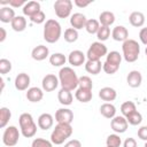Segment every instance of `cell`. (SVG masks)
<instances>
[{"instance_id":"obj_1","label":"cell","mask_w":147,"mask_h":147,"mask_svg":"<svg viewBox=\"0 0 147 147\" xmlns=\"http://www.w3.org/2000/svg\"><path fill=\"white\" fill-rule=\"evenodd\" d=\"M78 77L75 70L70 67H63L59 71V80L62 88L68 91H74L78 87Z\"/></svg>"},{"instance_id":"obj_2","label":"cell","mask_w":147,"mask_h":147,"mask_svg":"<svg viewBox=\"0 0 147 147\" xmlns=\"http://www.w3.org/2000/svg\"><path fill=\"white\" fill-rule=\"evenodd\" d=\"M62 33V29L60 23L56 20H47L44 26V39L49 42V44H54L56 42Z\"/></svg>"},{"instance_id":"obj_3","label":"cell","mask_w":147,"mask_h":147,"mask_svg":"<svg viewBox=\"0 0 147 147\" xmlns=\"http://www.w3.org/2000/svg\"><path fill=\"white\" fill-rule=\"evenodd\" d=\"M71 134H72V126H71V124L57 123L55 129L52 131L51 141L53 144H55V145H61L68 138H70Z\"/></svg>"},{"instance_id":"obj_4","label":"cell","mask_w":147,"mask_h":147,"mask_svg":"<svg viewBox=\"0 0 147 147\" xmlns=\"http://www.w3.org/2000/svg\"><path fill=\"white\" fill-rule=\"evenodd\" d=\"M18 123H20V129H21V133L23 134V137L32 138L36 134L37 124L34 123L31 114H29V113L21 114V116L18 118Z\"/></svg>"},{"instance_id":"obj_5","label":"cell","mask_w":147,"mask_h":147,"mask_svg":"<svg viewBox=\"0 0 147 147\" xmlns=\"http://www.w3.org/2000/svg\"><path fill=\"white\" fill-rule=\"evenodd\" d=\"M122 51H123V57L126 62H136L139 57L140 54V46L138 41L134 39H127L123 42L122 45Z\"/></svg>"},{"instance_id":"obj_6","label":"cell","mask_w":147,"mask_h":147,"mask_svg":"<svg viewBox=\"0 0 147 147\" xmlns=\"http://www.w3.org/2000/svg\"><path fill=\"white\" fill-rule=\"evenodd\" d=\"M107 53H108L107 46L105 44H102L101 41H95V42H92L91 46L88 47L86 56H87V60L100 61V59L102 56L107 55Z\"/></svg>"},{"instance_id":"obj_7","label":"cell","mask_w":147,"mask_h":147,"mask_svg":"<svg viewBox=\"0 0 147 147\" xmlns=\"http://www.w3.org/2000/svg\"><path fill=\"white\" fill-rule=\"evenodd\" d=\"M20 139V131L16 126L10 125L8 127L5 129L3 134H2V142L8 146V147H13L18 142Z\"/></svg>"},{"instance_id":"obj_8","label":"cell","mask_w":147,"mask_h":147,"mask_svg":"<svg viewBox=\"0 0 147 147\" xmlns=\"http://www.w3.org/2000/svg\"><path fill=\"white\" fill-rule=\"evenodd\" d=\"M72 2L70 0H56L54 2V10L59 18H67L70 16Z\"/></svg>"},{"instance_id":"obj_9","label":"cell","mask_w":147,"mask_h":147,"mask_svg":"<svg viewBox=\"0 0 147 147\" xmlns=\"http://www.w3.org/2000/svg\"><path fill=\"white\" fill-rule=\"evenodd\" d=\"M55 121L57 123L71 124L74 121V113L69 108H60L55 113Z\"/></svg>"},{"instance_id":"obj_10","label":"cell","mask_w":147,"mask_h":147,"mask_svg":"<svg viewBox=\"0 0 147 147\" xmlns=\"http://www.w3.org/2000/svg\"><path fill=\"white\" fill-rule=\"evenodd\" d=\"M127 124L129 123L124 116H115L110 122V126L116 133H124L127 130Z\"/></svg>"},{"instance_id":"obj_11","label":"cell","mask_w":147,"mask_h":147,"mask_svg":"<svg viewBox=\"0 0 147 147\" xmlns=\"http://www.w3.org/2000/svg\"><path fill=\"white\" fill-rule=\"evenodd\" d=\"M60 84V80L59 78L53 75V74H48L46 75L44 78H42V82H41V85H42V90L46 91V92H52L54 91L57 85Z\"/></svg>"},{"instance_id":"obj_12","label":"cell","mask_w":147,"mask_h":147,"mask_svg":"<svg viewBox=\"0 0 147 147\" xmlns=\"http://www.w3.org/2000/svg\"><path fill=\"white\" fill-rule=\"evenodd\" d=\"M30 85V76L25 72H21L16 76L15 78V87L16 90L18 91H25V90H29Z\"/></svg>"},{"instance_id":"obj_13","label":"cell","mask_w":147,"mask_h":147,"mask_svg":"<svg viewBox=\"0 0 147 147\" xmlns=\"http://www.w3.org/2000/svg\"><path fill=\"white\" fill-rule=\"evenodd\" d=\"M111 37L114 40L116 41H125L129 39V31L125 26L123 25H117L114 28V30L111 31Z\"/></svg>"},{"instance_id":"obj_14","label":"cell","mask_w":147,"mask_h":147,"mask_svg":"<svg viewBox=\"0 0 147 147\" xmlns=\"http://www.w3.org/2000/svg\"><path fill=\"white\" fill-rule=\"evenodd\" d=\"M48 55H49V51H48V47L45 45H38L31 52V56L36 61H42Z\"/></svg>"},{"instance_id":"obj_15","label":"cell","mask_w":147,"mask_h":147,"mask_svg":"<svg viewBox=\"0 0 147 147\" xmlns=\"http://www.w3.org/2000/svg\"><path fill=\"white\" fill-rule=\"evenodd\" d=\"M68 61H69V63L71 65L79 67V65H82V64L85 63V54L82 51H78V49L72 51L69 54V56H68Z\"/></svg>"},{"instance_id":"obj_16","label":"cell","mask_w":147,"mask_h":147,"mask_svg":"<svg viewBox=\"0 0 147 147\" xmlns=\"http://www.w3.org/2000/svg\"><path fill=\"white\" fill-rule=\"evenodd\" d=\"M126 83L130 87H133V88H137L141 85L142 83V76L141 74L138 71V70H132L129 72L127 77H126Z\"/></svg>"},{"instance_id":"obj_17","label":"cell","mask_w":147,"mask_h":147,"mask_svg":"<svg viewBox=\"0 0 147 147\" xmlns=\"http://www.w3.org/2000/svg\"><path fill=\"white\" fill-rule=\"evenodd\" d=\"M86 22H87L86 16L84 14H82V13H75L70 17V24L76 30H79V29L85 28Z\"/></svg>"},{"instance_id":"obj_18","label":"cell","mask_w":147,"mask_h":147,"mask_svg":"<svg viewBox=\"0 0 147 147\" xmlns=\"http://www.w3.org/2000/svg\"><path fill=\"white\" fill-rule=\"evenodd\" d=\"M15 17V11L10 6H2L0 8V21L2 23H11Z\"/></svg>"},{"instance_id":"obj_19","label":"cell","mask_w":147,"mask_h":147,"mask_svg":"<svg viewBox=\"0 0 147 147\" xmlns=\"http://www.w3.org/2000/svg\"><path fill=\"white\" fill-rule=\"evenodd\" d=\"M53 124H54V118L48 113H44V114H41L38 117V126L41 130H45L46 131V130L51 129L53 126Z\"/></svg>"},{"instance_id":"obj_20","label":"cell","mask_w":147,"mask_h":147,"mask_svg":"<svg viewBox=\"0 0 147 147\" xmlns=\"http://www.w3.org/2000/svg\"><path fill=\"white\" fill-rule=\"evenodd\" d=\"M23 14L25 16H29V17H32L33 15H36L37 13H39L41 9H40V3L38 1H29L25 3V6L23 7Z\"/></svg>"},{"instance_id":"obj_21","label":"cell","mask_w":147,"mask_h":147,"mask_svg":"<svg viewBox=\"0 0 147 147\" xmlns=\"http://www.w3.org/2000/svg\"><path fill=\"white\" fill-rule=\"evenodd\" d=\"M44 98V92L39 87H30L26 92V99L30 102H39Z\"/></svg>"},{"instance_id":"obj_22","label":"cell","mask_w":147,"mask_h":147,"mask_svg":"<svg viewBox=\"0 0 147 147\" xmlns=\"http://www.w3.org/2000/svg\"><path fill=\"white\" fill-rule=\"evenodd\" d=\"M117 96V92L113 87H102L99 91V98L103 101H114Z\"/></svg>"},{"instance_id":"obj_23","label":"cell","mask_w":147,"mask_h":147,"mask_svg":"<svg viewBox=\"0 0 147 147\" xmlns=\"http://www.w3.org/2000/svg\"><path fill=\"white\" fill-rule=\"evenodd\" d=\"M75 96L76 99L79 101V102H83V103H86L88 101L92 100V90H86V88H80L78 87L76 90V93H75Z\"/></svg>"},{"instance_id":"obj_24","label":"cell","mask_w":147,"mask_h":147,"mask_svg":"<svg viewBox=\"0 0 147 147\" xmlns=\"http://www.w3.org/2000/svg\"><path fill=\"white\" fill-rule=\"evenodd\" d=\"M57 99H59V102L63 106H70L72 103V100H74V96H72V93L71 91H68V90H64V88H61L57 93Z\"/></svg>"},{"instance_id":"obj_25","label":"cell","mask_w":147,"mask_h":147,"mask_svg":"<svg viewBox=\"0 0 147 147\" xmlns=\"http://www.w3.org/2000/svg\"><path fill=\"white\" fill-rule=\"evenodd\" d=\"M100 113L103 117L106 118H109V119H113L115 116H116V108L113 103L110 102H106L103 105H101L100 107Z\"/></svg>"},{"instance_id":"obj_26","label":"cell","mask_w":147,"mask_h":147,"mask_svg":"<svg viewBox=\"0 0 147 147\" xmlns=\"http://www.w3.org/2000/svg\"><path fill=\"white\" fill-rule=\"evenodd\" d=\"M129 21H130L131 25H133L136 28H140L145 23V15L141 11H133L130 14Z\"/></svg>"},{"instance_id":"obj_27","label":"cell","mask_w":147,"mask_h":147,"mask_svg":"<svg viewBox=\"0 0 147 147\" xmlns=\"http://www.w3.org/2000/svg\"><path fill=\"white\" fill-rule=\"evenodd\" d=\"M105 62L108 63V64H110V65H113V67L119 68L121 62H122V55L119 54V52L111 51L110 53L107 54V59H106Z\"/></svg>"},{"instance_id":"obj_28","label":"cell","mask_w":147,"mask_h":147,"mask_svg":"<svg viewBox=\"0 0 147 147\" xmlns=\"http://www.w3.org/2000/svg\"><path fill=\"white\" fill-rule=\"evenodd\" d=\"M101 69H102L101 61H91V60H87V62L85 63V70L88 74L98 75V74H100Z\"/></svg>"},{"instance_id":"obj_29","label":"cell","mask_w":147,"mask_h":147,"mask_svg":"<svg viewBox=\"0 0 147 147\" xmlns=\"http://www.w3.org/2000/svg\"><path fill=\"white\" fill-rule=\"evenodd\" d=\"M99 22L101 23V25L103 26H110L114 22H115V15L114 13L111 11H102L100 15H99Z\"/></svg>"},{"instance_id":"obj_30","label":"cell","mask_w":147,"mask_h":147,"mask_svg":"<svg viewBox=\"0 0 147 147\" xmlns=\"http://www.w3.org/2000/svg\"><path fill=\"white\" fill-rule=\"evenodd\" d=\"M11 25V29L16 32H22L25 30L26 28V20L24 18V16H16L13 22L10 23Z\"/></svg>"},{"instance_id":"obj_31","label":"cell","mask_w":147,"mask_h":147,"mask_svg":"<svg viewBox=\"0 0 147 147\" xmlns=\"http://www.w3.org/2000/svg\"><path fill=\"white\" fill-rule=\"evenodd\" d=\"M65 61L67 57L62 53H54L49 56V63L54 67H62L63 64H65Z\"/></svg>"},{"instance_id":"obj_32","label":"cell","mask_w":147,"mask_h":147,"mask_svg":"<svg viewBox=\"0 0 147 147\" xmlns=\"http://www.w3.org/2000/svg\"><path fill=\"white\" fill-rule=\"evenodd\" d=\"M11 117V113L7 107H1L0 108V127L3 129L8 124L9 119Z\"/></svg>"},{"instance_id":"obj_33","label":"cell","mask_w":147,"mask_h":147,"mask_svg":"<svg viewBox=\"0 0 147 147\" xmlns=\"http://www.w3.org/2000/svg\"><path fill=\"white\" fill-rule=\"evenodd\" d=\"M100 22L94 20V18H91V20H87L86 24H85V29L88 33L91 34H94V33H98L99 29H100Z\"/></svg>"},{"instance_id":"obj_34","label":"cell","mask_w":147,"mask_h":147,"mask_svg":"<svg viewBox=\"0 0 147 147\" xmlns=\"http://www.w3.org/2000/svg\"><path fill=\"white\" fill-rule=\"evenodd\" d=\"M136 110H137V107H136L134 102H132V101H125L121 106V111H122V114H123L124 117L129 116L130 114L134 113Z\"/></svg>"},{"instance_id":"obj_35","label":"cell","mask_w":147,"mask_h":147,"mask_svg":"<svg viewBox=\"0 0 147 147\" xmlns=\"http://www.w3.org/2000/svg\"><path fill=\"white\" fill-rule=\"evenodd\" d=\"M78 39V31L74 28H68L64 31V40L67 42H75Z\"/></svg>"},{"instance_id":"obj_36","label":"cell","mask_w":147,"mask_h":147,"mask_svg":"<svg viewBox=\"0 0 147 147\" xmlns=\"http://www.w3.org/2000/svg\"><path fill=\"white\" fill-rule=\"evenodd\" d=\"M106 144H107V147H119L122 144V140L118 134L114 133V134H109L107 137Z\"/></svg>"},{"instance_id":"obj_37","label":"cell","mask_w":147,"mask_h":147,"mask_svg":"<svg viewBox=\"0 0 147 147\" xmlns=\"http://www.w3.org/2000/svg\"><path fill=\"white\" fill-rule=\"evenodd\" d=\"M125 118H126L127 123L131 124V125H138V124H140L141 121H142V116H141V114H140L138 110H136L134 113L130 114V115L126 116Z\"/></svg>"},{"instance_id":"obj_38","label":"cell","mask_w":147,"mask_h":147,"mask_svg":"<svg viewBox=\"0 0 147 147\" xmlns=\"http://www.w3.org/2000/svg\"><path fill=\"white\" fill-rule=\"evenodd\" d=\"M109 36H110V29H109V26L101 25L100 29H99V31H98V33H96V37H98L99 41L102 42V41L107 40L109 38Z\"/></svg>"},{"instance_id":"obj_39","label":"cell","mask_w":147,"mask_h":147,"mask_svg":"<svg viewBox=\"0 0 147 147\" xmlns=\"http://www.w3.org/2000/svg\"><path fill=\"white\" fill-rule=\"evenodd\" d=\"M78 86L80 88H86V90H92L93 87V83L92 79L88 76H82L78 79Z\"/></svg>"},{"instance_id":"obj_40","label":"cell","mask_w":147,"mask_h":147,"mask_svg":"<svg viewBox=\"0 0 147 147\" xmlns=\"http://www.w3.org/2000/svg\"><path fill=\"white\" fill-rule=\"evenodd\" d=\"M31 147H53V142L44 138H36L32 141Z\"/></svg>"},{"instance_id":"obj_41","label":"cell","mask_w":147,"mask_h":147,"mask_svg":"<svg viewBox=\"0 0 147 147\" xmlns=\"http://www.w3.org/2000/svg\"><path fill=\"white\" fill-rule=\"evenodd\" d=\"M11 70V62L7 59H1L0 60V74L6 75Z\"/></svg>"},{"instance_id":"obj_42","label":"cell","mask_w":147,"mask_h":147,"mask_svg":"<svg viewBox=\"0 0 147 147\" xmlns=\"http://www.w3.org/2000/svg\"><path fill=\"white\" fill-rule=\"evenodd\" d=\"M45 20H46V16H45V13L42 10H40L39 13H37L36 15L30 17V21L32 23H36V24H41V23L45 22Z\"/></svg>"},{"instance_id":"obj_43","label":"cell","mask_w":147,"mask_h":147,"mask_svg":"<svg viewBox=\"0 0 147 147\" xmlns=\"http://www.w3.org/2000/svg\"><path fill=\"white\" fill-rule=\"evenodd\" d=\"M102 69H103V71L106 72V74H108V75H113V74H115L119 68H116V67H113V65H110V64H108V63H102Z\"/></svg>"},{"instance_id":"obj_44","label":"cell","mask_w":147,"mask_h":147,"mask_svg":"<svg viewBox=\"0 0 147 147\" xmlns=\"http://www.w3.org/2000/svg\"><path fill=\"white\" fill-rule=\"evenodd\" d=\"M25 0H9V6L11 8H18L21 6H25Z\"/></svg>"},{"instance_id":"obj_45","label":"cell","mask_w":147,"mask_h":147,"mask_svg":"<svg viewBox=\"0 0 147 147\" xmlns=\"http://www.w3.org/2000/svg\"><path fill=\"white\" fill-rule=\"evenodd\" d=\"M138 137L144 140V141H147V126H141L139 130H138Z\"/></svg>"},{"instance_id":"obj_46","label":"cell","mask_w":147,"mask_h":147,"mask_svg":"<svg viewBox=\"0 0 147 147\" xmlns=\"http://www.w3.org/2000/svg\"><path fill=\"white\" fill-rule=\"evenodd\" d=\"M139 38H140V41L144 44V45H147V28H142L139 32Z\"/></svg>"},{"instance_id":"obj_47","label":"cell","mask_w":147,"mask_h":147,"mask_svg":"<svg viewBox=\"0 0 147 147\" xmlns=\"http://www.w3.org/2000/svg\"><path fill=\"white\" fill-rule=\"evenodd\" d=\"M123 147H137V141L133 138H126L123 144Z\"/></svg>"},{"instance_id":"obj_48","label":"cell","mask_w":147,"mask_h":147,"mask_svg":"<svg viewBox=\"0 0 147 147\" xmlns=\"http://www.w3.org/2000/svg\"><path fill=\"white\" fill-rule=\"evenodd\" d=\"M64 147H82V144H80L79 140H77V139H72V140L68 141V142L64 145Z\"/></svg>"},{"instance_id":"obj_49","label":"cell","mask_w":147,"mask_h":147,"mask_svg":"<svg viewBox=\"0 0 147 147\" xmlns=\"http://www.w3.org/2000/svg\"><path fill=\"white\" fill-rule=\"evenodd\" d=\"M74 2H75V5H76L77 7H79V8L86 7V6H88V5L91 3V1H80V0H75Z\"/></svg>"},{"instance_id":"obj_50","label":"cell","mask_w":147,"mask_h":147,"mask_svg":"<svg viewBox=\"0 0 147 147\" xmlns=\"http://www.w3.org/2000/svg\"><path fill=\"white\" fill-rule=\"evenodd\" d=\"M0 33H1V36H0V42H2V41H5V39L7 37V32H6L5 28H0Z\"/></svg>"},{"instance_id":"obj_51","label":"cell","mask_w":147,"mask_h":147,"mask_svg":"<svg viewBox=\"0 0 147 147\" xmlns=\"http://www.w3.org/2000/svg\"><path fill=\"white\" fill-rule=\"evenodd\" d=\"M145 54H146V56H147V46H146V49H145Z\"/></svg>"},{"instance_id":"obj_52","label":"cell","mask_w":147,"mask_h":147,"mask_svg":"<svg viewBox=\"0 0 147 147\" xmlns=\"http://www.w3.org/2000/svg\"><path fill=\"white\" fill-rule=\"evenodd\" d=\"M144 147H147V141L145 142V146H144Z\"/></svg>"}]
</instances>
